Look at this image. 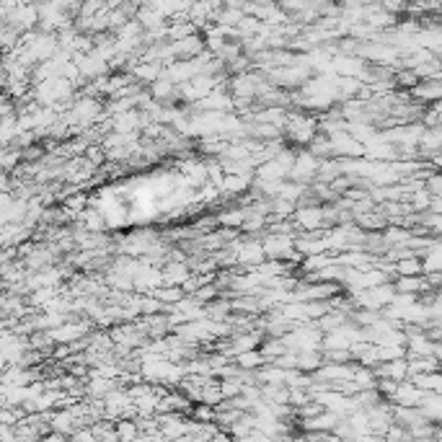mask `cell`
Here are the masks:
<instances>
[{
  "mask_svg": "<svg viewBox=\"0 0 442 442\" xmlns=\"http://www.w3.org/2000/svg\"><path fill=\"white\" fill-rule=\"evenodd\" d=\"M135 434H137V427L132 422H119L117 424V437L122 442H135Z\"/></svg>",
  "mask_w": 442,
  "mask_h": 442,
  "instance_id": "cell-1",
  "label": "cell"
}]
</instances>
